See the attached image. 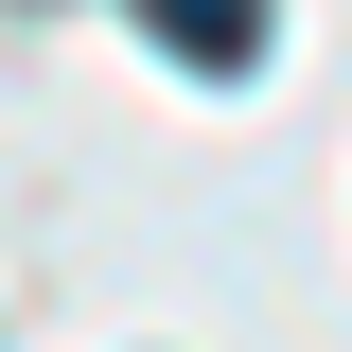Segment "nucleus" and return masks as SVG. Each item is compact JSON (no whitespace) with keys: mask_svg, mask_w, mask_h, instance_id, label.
<instances>
[{"mask_svg":"<svg viewBox=\"0 0 352 352\" xmlns=\"http://www.w3.org/2000/svg\"><path fill=\"white\" fill-rule=\"evenodd\" d=\"M141 36H159L176 71H247L264 53V0H141Z\"/></svg>","mask_w":352,"mask_h":352,"instance_id":"nucleus-1","label":"nucleus"}]
</instances>
